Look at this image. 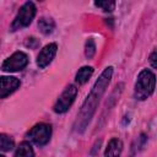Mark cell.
Instances as JSON below:
<instances>
[{
    "label": "cell",
    "mask_w": 157,
    "mask_h": 157,
    "mask_svg": "<svg viewBox=\"0 0 157 157\" xmlns=\"http://www.w3.org/2000/svg\"><path fill=\"white\" fill-rule=\"evenodd\" d=\"M113 76V67L108 66L103 70V72L101 74V76L98 77V80L94 82L92 90L90 91L88 96L86 97L85 102L82 103V107L80 109V112L77 113V118L75 120L74 124V129L77 132H83L87 128V125L90 124L91 119L93 118L97 105L103 96V93L105 92V88L108 87L110 80Z\"/></svg>",
    "instance_id": "1"
},
{
    "label": "cell",
    "mask_w": 157,
    "mask_h": 157,
    "mask_svg": "<svg viewBox=\"0 0 157 157\" xmlns=\"http://www.w3.org/2000/svg\"><path fill=\"white\" fill-rule=\"evenodd\" d=\"M156 87V76L151 70L144 69L137 75L135 87H134V97L139 101L147 99L155 91Z\"/></svg>",
    "instance_id": "2"
},
{
    "label": "cell",
    "mask_w": 157,
    "mask_h": 157,
    "mask_svg": "<svg viewBox=\"0 0 157 157\" xmlns=\"http://www.w3.org/2000/svg\"><path fill=\"white\" fill-rule=\"evenodd\" d=\"M34 16H36V6H34V4L32 1L25 2L20 7L16 17L13 18V21L11 23V27H10L11 31L15 32V31H18V29H22V28L29 26V23L34 18Z\"/></svg>",
    "instance_id": "3"
},
{
    "label": "cell",
    "mask_w": 157,
    "mask_h": 157,
    "mask_svg": "<svg viewBox=\"0 0 157 157\" xmlns=\"http://www.w3.org/2000/svg\"><path fill=\"white\" fill-rule=\"evenodd\" d=\"M52 136V126L45 123H39L34 125L27 134L29 141L36 144L37 146H44L49 142Z\"/></svg>",
    "instance_id": "4"
},
{
    "label": "cell",
    "mask_w": 157,
    "mask_h": 157,
    "mask_svg": "<svg viewBox=\"0 0 157 157\" xmlns=\"http://www.w3.org/2000/svg\"><path fill=\"white\" fill-rule=\"evenodd\" d=\"M76 96H77V87L75 85H69L63 91V93L58 98L56 103L54 104V107H53L54 112L58 114H63V113L67 112L69 108L71 107V104L74 103Z\"/></svg>",
    "instance_id": "5"
},
{
    "label": "cell",
    "mask_w": 157,
    "mask_h": 157,
    "mask_svg": "<svg viewBox=\"0 0 157 157\" xmlns=\"http://www.w3.org/2000/svg\"><path fill=\"white\" fill-rule=\"evenodd\" d=\"M28 64V56L23 52H16L9 56L1 65V70L6 72H16L23 70Z\"/></svg>",
    "instance_id": "6"
},
{
    "label": "cell",
    "mask_w": 157,
    "mask_h": 157,
    "mask_svg": "<svg viewBox=\"0 0 157 157\" xmlns=\"http://www.w3.org/2000/svg\"><path fill=\"white\" fill-rule=\"evenodd\" d=\"M56 50H58V45L55 43H49L39 52L37 56V65L39 66V69L47 67L53 61V59L55 58Z\"/></svg>",
    "instance_id": "7"
},
{
    "label": "cell",
    "mask_w": 157,
    "mask_h": 157,
    "mask_svg": "<svg viewBox=\"0 0 157 157\" xmlns=\"http://www.w3.org/2000/svg\"><path fill=\"white\" fill-rule=\"evenodd\" d=\"M0 98H6L11 93H13L21 85L20 80L13 76H2L0 78Z\"/></svg>",
    "instance_id": "8"
},
{
    "label": "cell",
    "mask_w": 157,
    "mask_h": 157,
    "mask_svg": "<svg viewBox=\"0 0 157 157\" xmlns=\"http://www.w3.org/2000/svg\"><path fill=\"white\" fill-rule=\"evenodd\" d=\"M121 151H123V142L119 139L113 137L107 145L104 156H119L121 153Z\"/></svg>",
    "instance_id": "9"
},
{
    "label": "cell",
    "mask_w": 157,
    "mask_h": 157,
    "mask_svg": "<svg viewBox=\"0 0 157 157\" xmlns=\"http://www.w3.org/2000/svg\"><path fill=\"white\" fill-rule=\"evenodd\" d=\"M38 28L43 34H50L55 29V22L50 17H40L38 20Z\"/></svg>",
    "instance_id": "10"
},
{
    "label": "cell",
    "mask_w": 157,
    "mask_h": 157,
    "mask_svg": "<svg viewBox=\"0 0 157 157\" xmlns=\"http://www.w3.org/2000/svg\"><path fill=\"white\" fill-rule=\"evenodd\" d=\"M92 74H93V67H92V66H82V67L77 71V74H76V76H75L76 83H78V85L86 83V82L90 80V77L92 76Z\"/></svg>",
    "instance_id": "11"
},
{
    "label": "cell",
    "mask_w": 157,
    "mask_h": 157,
    "mask_svg": "<svg viewBox=\"0 0 157 157\" xmlns=\"http://www.w3.org/2000/svg\"><path fill=\"white\" fill-rule=\"evenodd\" d=\"M15 156L16 157H33L34 156V151H33V148H32V146H31L29 142L23 141L16 148Z\"/></svg>",
    "instance_id": "12"
},
{
    "label": "cell",
    "mask_w": 157,
    "mask_h": 157,
    "mask_svg": "<svg viewBox=\"0 0 157 157\" xmlns=\"http://www.w3.org/2000/svg\"><path fill=\"white\" fill-rule=\"evenodd\" d=\"M13 147H15L13 140L6 134H1L0 135V150L2 152H7V151H11Z\"/></svg>",
    "instance_id": "13"
},
{
    "label": "cell",
    "mask_w": 157,
    "mask_h": 157,
    "mask_svg": "<svg viewBox=\"0 0 157 157\" xmlns=\"http://www.w3.org/2000/svg\"><path fill=\"white\" fill-rule=\"evenodd\" d=\"M94 5L105 12H112L115 9V0H94Z\"/></svg>",
    "instance_id": "14"
},
{
    "label": "cell",
    "mask_w": 157,
    "mask_h": 157,
    "mask_svg": "<svg viewBox=\"0 0 157 157\" xmlns=\"http://www.w3.org/2000/svg\"><path fill=\"white\" fill-rule=\"evenodd\" d=\"M96 54V43L92 38H88L85 44V55L87 59H92Z\"/></svg>",
    "instance_id": "15"
},
{
    "label": "cell",
    "mask_w": 157,
    "mask_h": 157,
    "mask_svg": "<svg viewBox=\"0 0 157 157\" xmlns=\"http://www.w3.org/2000/svg\"><path fill=\"white\" fill-rule=\"evenodd\" d=\"M25 45L27 48H29V49H36L37 47H39V40L37 38H34V37H28L26 39V42H25Z\"/></svg>",
    "instance_id": "16"
},
{
    "label": "cell",
    "mask_w": 157,
    "mask_h": 157,
    "mask_svg": "<svg viewBox=\"0 0 157 157\" xmlns=\"http://www.w3.org/2000/svg\"><path fill=\"white\" fill-rule=\"evenodd\" d=\"M148 61H150V65H151L153 69L157 70V49H155V50L150 54V56H148Z\"/></svg>",
    "instance_id": "17"
},
{
    "label": "cell",
    "mask_w": 157,
    "mask_h": 157,
    "mask_svg": "<svg viewBox=\"0 0 157 157\" xmlns=\"http://www.w3.org/2000/svg\"><path fill=\"white\" fill-rule=\"evenodd\" d=\"M38 1H43V0H38Z\"/></svg>",
    "instance_id": "18"
}]
</instances>
